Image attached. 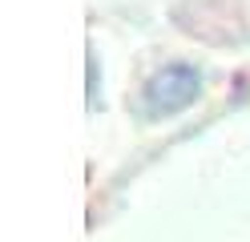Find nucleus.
Wrapping results in <instances>:
<instances>
[{"mask_svg": "<svg viewBox=\"0 0 250 242\" xmlns=\"http://www.w3.org/2000/svg\"><path fill=\"white\" fill-rule=\"evenodd\" d=\"M202 97V73L194 65H166L158 69L146 85L142 97H137V113L146 121H162V117H174V113H186L194 101Z\"/></svg>", "mask_w": 250, "mask_h": 242, "instance_id": "1", "label": "nucleus"}]
</instances>
